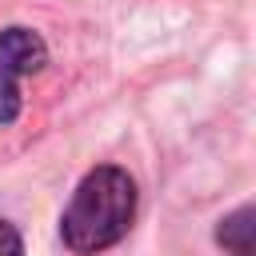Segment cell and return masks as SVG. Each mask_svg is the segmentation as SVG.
<instances>
[{"instance_id":"obj_1","label":"cell","mask_w":256,"mask_h":256,"mask_svg":"<svg viewBox=\"0 0 256 256\" xmlns=\"http://www.w3.org/2000/svg\"><path fill=\"white\" fill-rule=\"evenodd\" d=\"M132 220H136V180L116 164H100L76 184L60 216V240L76 256H96L120 244Z\"/></svg>"},{"instance_id":"obj_2","label":"cell","mask_w":256,"mask_h":256,"mask_svg":"<svg viewBox=\"0 0 256 256\" xmlns=\"http://www.w3.org/2000/svg\"><path fill=\"white\" fill-rule=\"evenodd\" d=\"M48 64V44L32 28H0V76H32Z\"/></svg>"},{"instance_id":"obj_3","label":"cell","mask_w":256,"mask_h":256,"mask_svg":"<svg viewBox=\"0 0 256 256\" xmlns=\"http://www.w3.org/2000/svg\"><path fill=\"white\" fill-rule=\"evenodd\" d=\"M216 240L228 256H252V208L244 204L232 216H224L216 228Z\"/></svg>"},{"instance_id":"obj_4","label":"cell","mask_w":256,"mask_h":256,"mask_svg":"<svg viewBox=\"0 0 256 256\" xmlns=\"http://www.w3.org/2000/svg\"><path fill=\"white\" fill-rule=\"evenodd\" d=\"M20 108H24V96H20L16 80H12V76H0V128L12 124V120L20 116Z\"/></svg>"},{"instance_id":"obj_5","label":"cell","mask_w":256,"mask_h":256,"mask_svg":"<svg viewBox=\"0 0 256 256\" xmlns=\"http://www.w3.org/2000/svg\"><path fill=\"white\" fill-rule=\"evenodd\" d=\"M0 256H24V240L8 220H0Z\"/></svg>"}]
</instances>
